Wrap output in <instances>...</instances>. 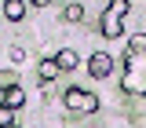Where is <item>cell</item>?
Here are the masks:
<instances>
[{
  "label": "cell",
  "instance_id": "6da1fadb",
  "mask_svg": "<svg viewBox=\"0 0 146 128\" xmlns=\"http://www.w3.org/2000/svg\"><path fill=\"white\" fill-rule=\"evenodd\" d=\"M128 0H110V7L102 11V37H110V40H117V37L124 33V22L121 18L128 15Z\"/></svg>",
  "mask_w": 146,
  "mask_h": 128
},
{
  "label": "cell",
  "instance_id": "7c38bea8",
  "mask_svg": "<svg viewBox=\"0 0 146 128\" xmlns=\"http://www.w3.org/2000/svg\"><path fill=\"white\" fill-rule=\"evenodd\" d=\"M7 128H18V125H7Z\"/></svg>",
  "mask_w": 146,
  "mask_h": 128
},
{
  "label": "cell",
  "instance_id": "52a82bcc",
  "mask_svg": "<svg viewBox=\"0 0 146 128\" xmlns=\"http://www.w3.org/2000/svg\"><path fill=\"white\" fill-rule=\"evenodd\" d=\"M55 59H58V66H62V70H77V62H80V59H77V51H73V48H62V51L55 55Z\"/></svg>",
  "mask_w": 146,
  "mask_h": 128
},
{
  "label": "cell",
  "instance_id": "30bf717a",
  "mask_svg": "<svg viewBox=\"0 0 146 128\" xmlns=\"http://www.w3.org/2000/svg\"><path fill=\"white\" fill-rule=\"evenodd\" d=\"M0 125H4V128L15 125V110H11V106H0Z\"/></svg>",
  "mask_w": 146,
  "mask_h": 128
},
{
  "label": "cell",
  "instance_id": "277c9868",
  "mask_svg": "<svg viewBox=\"0 0 146 128\" xmlns=\"http://www.w3.org/2000/svg\"><path fill=\"white\" fill-rule=\"evenodd\" d=\"M26 103V91L18 88V84H4L0 88V106H11V110H18Z\"/></svg>",
  "mask_w": 146,
  "mask_h": 128
},
{
  "label": "cell",
  "instance_id": "5b68a950",
  "mask_svg": "<svg viewBox=\"0 0 146 128\" xmlns=\"http://www.w3.org/2000/svg\"><path fill=\"white\" fill-rule=\"evenodd\" d=\"M4 18L7 22H22L26 18V0H4Z\"/></svg>",
  "mask_w": 146,
  "mask_h": 128
},
{
  "label": "cell",
  "instance_id": "8fae6325",
  "mask_svg": "<svg viewBox=\"0 0 146 128\" xmlns=\"http://www.w3.org/2000/svg\"><path fill=\"white\" fill-rule=\"evenodd\" d=\"M33 4H36V7H48V4H51V0H33Z\"/></svg>",
  "mask_w": 146,
  "mask_h": 128
},
{
  "label": "cell",
  "instance_id": "8992f818",
  "mask_svg": "<svg viewBox=\"0 0 146 128\" xmlns=\"http://www.w3.org/2000/svg\"><path fill=\"white\" fill-rule=\"evenodd\" d=\"M62 73V66H58V59H44L40 62V84H48V81H55Z\"/></svg>",
  "mask_w": 146,
  "mask_h": 128
},
{
  "label": "cell",
  "instance_id": "9c48e42d",
  "mask_svg": "<svg viewBox=\"0 0 146 128\" xmlns=\"http://www.w3.org/2000/svg\"><path fill=\"white\" fill-rule=\"evenodd\" d=\"M139 51H146V37L143 33H135L131 40H128V55H139Z\"/></svg>",
  "mask_w": 146,
  "mask_h": 128
},
{
  "label": "cell",
  "instance_id": "3957f363",
  "mask_svg": "<svg viewBox=\"0 0 146 128\" xmlns=\"http://www.w3.org/2000/svg\"><path fill=\"white\" fill-rule=\"evenodd\" d=\"M110 70H113V59H110L106 51H95L88 59V73L95 77V81H102V77H110Z\"/></svg>",
  "mask_w": 146,
  "mask_h": 128
},
{
  "label": "cell",
  "instance_id": "ba28073f",
  "mask_svg": "<svg viewBox=\"0 0 146 128\" xmlns=\"http://www.w3.org/2000/svg\"><path fill=\"white\" fill-rule=\"evenodd\" d=\"M62 18H66V22H80V18H84V7L73 0V4H66V7H62Z\"/></svg>",
  "mask_w": 146,
  "mask_h": 128
},
{
  "label": "cell",
  "instance_id": "7a4b0ae2",
  "mask_svg": "<svg viewBox=\"0 0 146 128\" xmlns=\"http://www.w3.org/2000/svg\"><path fill=\"white\" fill-rule=\"evenodd\" d=\"M66 106L77 110V113H95L99 110V95L95 91H84V88H70L66 91Z\"/></svg>",
  "mask_w": 146,
  "mask_h": 128
}]
</instances>
